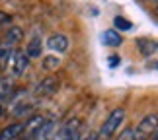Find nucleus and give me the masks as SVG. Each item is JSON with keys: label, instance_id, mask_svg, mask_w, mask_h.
<instances>
[{"label": "nucleus", "instance_id": "obj_1", "mask_svg": "<svg viewBox=\"0 0 158 140\" xmlns=\"http://www.w3.org/2000/svg\"><path fill=\"white\" fill-rule=\"evenodd\" d=\"M123 121H125V109L123 107L113 109V111L107 115V119L104 121V125H102V129L98 132V140H111V136L119 130V126H121Z\"/></svg>", "mask_w": 158, "mask_h": 140}, {"label": "nucleus", "instance_id": "obj_2", "mask_svg": "<svg viewBox=\"0 0 158 140\" xmlns=\"http://www.w3.org/2000/svg\"><path fill=\"white\" fill-rule=\"evenodd\" d=\"M158 126V117L156 115H147V117L141 119V123L137 125V129H133V134H135V140H147L152 136V132Z\"/></svg>", "mask_w": 158, "mask_h": 140}, {"label": "nucleus", "instance_id": "obj_3", "mask_svg": "<svg viewBox=\"0 0 158 140\" xmlns=\"http://www.w3.org/2000/svg\"><path fill=\"white\" fill-rule=\"evenodd\" d=\"M78 126H80V121L78 119L69 121V123L53 136V140H78Z\"/></svg>", "mask_w": 158, "mask_h": 140}, {"label": "nucleus", "instance_id": "obj_4", "mask_svg": "<svg viewBox=\"0 0 158 140\" xmlns=\"http://www.w3.org/2000/svg\"><path fill=\"white\" fill-rule=\"evenodd\" d=\"M57 92H59V80H57V78H53V76L41 80L37 84V90H35V94H37L39 97H51Z\"/></svg>", "mask_w": 158, "mask_h": 140}, {"label": "nucleus", "instance_id": "obj_5", "mask_svg": "<svg viewBox=\"0 0 158 140\" xmlns=\"http://www.w3.org/2000/svg\"><path fill=\"white\" fill-rule=\"evenodd\" d=\"M45 123H47V119L41 117V115H35V117H31L26 125H23V136H26V138H33V136L41 130V126H43Z\"/></svg>", "mask_w": 158, "mask_h": 140}, {"label": "nucleus", "instance_id": "obj_6", "mask_svg": "<svg viewBox=\"0 0 158 140\" xmlns=\"http://www.w3.org/2000/svg\"><path fill=\"white\" fill-rule=\"evenodd\" d=\"M12 66H14V74L16 76H22L23 72L27 70L29 58H27L26 51H14V54H12Z\"/></svg>", "mask_w": 158, "mask_h": 140}, {"label": "nucleus", "instance_id": "obj_7", "mask_svg": "<svg viewBox=\"0 0 158 140\" xmlns=\"http://www.w3.org/2000/svg\"><path fill=\"white\" fill-rule=\"evenodd\" d=\"M23 136V123H12L0 130V140H20Z\"/></svg>", "mask_w": 158, "mask_h": 140}, {"label": "nucleus", "instance_id": "obj_8", "mask_svg": "<svg viewBox=\"0 0 158 140\" xmlns=\"http://www.w3.org/2000/svg\"><path fill=\"white\" fill-rule=\"evenodd\" d=\"M22 37H23L22 27H18V26H10V27H8V31L4 33L2 43H4V45H8V47H12V49H16V45L22 41Z\"/></svg>", "mask_w": 158, "mask_h": 140}, {"label": "nucleus", "instance_id": "obj_9", "mask_svg": "<svg viewBox=\"0 0 158 140\" xmlns=\"http://www.w3.org/2000/svg\"><path fill=\"white\" fill-rule=\"evenodd\" d=\"M47 47L51 49V51H57V53H64L66 49H69V37L63 33H57V35H51L49 39H47Z\"/></svg>", "mask_w": 158, "mask_h": 140}, {"label": "nucleus", "instance_id": "obj_10", "mask_svg": "<svg viewBox=\"0 0 158 140\" xmlns=\"http://www.w3.org/2000/svg\"><path fill=\"white\" fill-rule=\"evenodd\" d=\"M137 47L144 57H152L158 51V41L156 39H147V37H139L137 39Z\"/></svg>", "mask_w": 158, "mask_h": 140}, {"label": "nucleus", "instance_id": "obj_11", "mask_svg": "<svg viewBox=\"0 0 158 140\" xmlns=\"http://www.w3.org/2000/svg\"><path fill=\"white\" fill-rule=\"evenodd\" d=\"M102 43H104L106 47H121L123 37H121L115 29H107V31L102 33Z\"/></svg>", "mask_w": 158, "mask_h": 140}, {"label": "nucleus", "instance_id": "obj_12", "mask_svg": "<svg viewBox=\"0 0 158 140\" xmlns=\"http://www.w3.org/2000/svg\"><path fill=\"white\" fill-rule=\"evenodd\" d=\"M41 53H43V43H41V39H39V37H33V39L27 43V47H26V54H27V58H39V57H41Z\"/></svg>", "mask_w": 158, "mask_h": 140}, {"label": "nucleus", "instance_id": "obj_13", "mask_svg": "<svg viewBox=\"0 0 158 140\" xmlns=\"http://www.w3.org/2000/svg\"><path fill=\"white\" fill-rule=\"evenodd\" d=\"M113 26L119 29V31H131L133 29V22H129V20H125V18H121V16H117L113 20Z\"/></svg>", "mask_w": 158, "mask_h": 140}, {"label": "nucleus", "instance_id": "obj_14", "mask_svg": "<svg viewBox=\"0 0 158 140\" xmlns=\"http://www.w3.org/2000/svg\"><path fill=\"white\" fill-rule=\"evenodd\" d=\"M59 62H60L59 57H45L43 58V68L45 70H55L59 66Z\"/></svg>", "mask_w": 158, "mask_h": 140}, {"label": "nucleus", "instance_id": "obj_15", "mask_svg": "<svg viewBox=\"0 0 158 140\" xmlns=\"http://www.w3.org/2000/svg\"><path fill=\"white\" fill-rule=\"evenodd\" d=\"M10 94H12V82H8V80L0 82V99L6 97V95H10Z\"/></svg>", "mask_w": 158, "mask_h": 140}, {"label": "nucleus", "instance_id": "obj_16", "mask_svg": "<svg viewBox=\"0 0 158 140\" xmlns=\"http://www.w3.org/2000/svg\"><path fill=\"white\" fill-rule=\"evenodd\" d=\"M107 64H109V68H115V66H119V64H121V57H119V54H109Z\"/></svg>", "mask_w": 158, "mask_h": 140}, {"label": "nucleus", "instance_id": "obj_17", "mask_svg": "<svg viewBox=\"0 0 158 140\" xmlns=\"http://www.w3.org/2000/svg\"><path fill=\"white\" fill-rule=\"evenodd\" d=\"M10 22H12V18L8 14H4V12H0V27H4V26L10 27Z\"/></svg>", "mask_w": 158, "mask_h": 140}, {"label": "nucleus", "instance_id": "obj_18", "mask_svg": "<svg viewBox=\"0 0 158 140\" xmlns=\"http://www.w3.org/2000/svg\"><path fill=\"white\" fill-rule=\"evenodd\" d=\"M82 140H98V132H90V134L84 136Z\"/></svg>", "mask_w": 158, "mask_h": 140}, {"label": "nucleus", "instance_id": "obj_19", "mask_svg": "<svg viewBox=\"0 0 158 140\" xmlns=\"http://www.w3.org/2000/svg\"><path fill=\"white\" fill-rule=\"evenodd\" d=\"M150 140H158V126H156V130L152 132V136H150Z\"/></svg>", "mask_w": 158, "mask_h": 140}, {"label": "nucleus", "instance_id": "obj_20", "mask_svg": "<svg viewBox=\"0 0 158 140\" xmlns=\"http://www.w3.org/2000/svg\"><path fill=\"white\" fill-rule=\"evenodd\" d=\"M2 113H4V105H2V101H0V119H2Z\"/></svg>", "mask_w": 158, "mask_h": 140}]
</instances>
